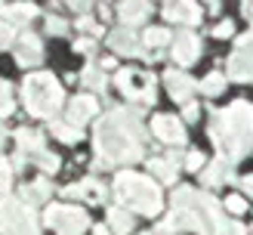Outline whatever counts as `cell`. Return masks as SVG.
Segmentation results:
<instances>
[{
  "instance_id": "cell-10",
  "label": "cell",
  "mask_w": 253,
  "mask_h": 235,
  "mask_svg": "<svg viewBox=\"0 0 253 235\" xmlns=\"http://www.w3.org/2000/svg\"><path fill=\"white\" fill-rule=\"evenodd\" d=\"M173 56L182 62V65H188V62H195V56H198V37H192V34H182L179 41H176V47H173Z\"/></svg>"
},
{
  "instance_id": "cell-32",
  "label": "cell",
  "mask_w": 253,
  "mask_h": 235,
  "mask_svg": "<svg viewBox=\"0 0 253 235\" xmlns=\"http://www.w3.org/2000/svg\"><path fill=\"white\" fill-rule=\"evenodd\" d=\"M244 189H250V195H253V180H244Z\"/></svg>"
},
{
  "instance_id": "cell-13",
  "label": "cell",
  "mask_w": 253,
  "mask_h": 235,
  "mask_svg": "<svg viewBox=\"0 0 253 235\" xmlns=\"http://www.w3.org/2000/svg\"><path fill=\"white\" fill-rule=\"evenodd\" d=\"M53 133L62 142H78L81 140V127H68V124H59V121H53Z\"/></svg>"
},
{
  "instance_id": "cell-27",
  "label": "cell",
  "mask_w": 253,
  "mask_h": 235,
  "mask_svg": "<svg viewBox=\"0 0 253 235\" xmlns=\"http://www.w3.org/2000/svg\"><path fill=\"white\" fill-rule=\"evenodd\" d=\"M201 164H204V155H201V152L188 155V170H201Z\"/></svg>"
},
{
  "instance_id": "cell-8",
  "label": "cell",
  "mask_w": 253,
  "mask_h": 235,
  "mask_svg": "<svg viewBox=\"0 0 253 235\" xmlns=\"http://www.w3.org/2000/svg\"><path fill=\"white\" fill-rule=\"evenodd\" d=\"M155 133L164 142H182V127H179V121L170 118V115H158L155 118Z\"/></svg>"
},
{
  "instance_id": "cell-11",
  "label": "cell",
  "mask_w": 253,
  "mask_h": 235,
  "mask_svg": "<svg viewBox=\"0 0 253 235\" xmlns=\"http://www.w3.org/2000/svg\"><path fill=\"white\" fill-rule=\"evenodd\" d=\"M167 84H170L173 99H179V102H182V99H185L188 93H192V81L182 78V74H176V71H170V74H167Z\"/></svg>"
},
{
  "instance_id": "cell-18",
  "label": "cell",
  "mask_w": 253,
  "mask_h": 235,
  "mask_svg": "<svg viewBox=\"0 0 253 235\" xmlns=\"http://www.w3.org/2000/svg\"><path fill=\"white\" fill-rule=\"evenodd\" d=\"M43 195H49V186L46 183H34V186L25 189V198H28V201H41Z\"/></svg>"
},
{
  "instance_id": "cell-30",
  "label": "cell",
  "mask_w": 253,
  "mask_h": 235,
  "mask_svg": "<svg viewBox=\"0 0 253 235\" xmlns=\"http://www.w3.org/2000/svg\"><path fill=\"white\" fill-rule=\"evenodd\" d=\"M185 118L195 121V118H198V105H185Z\"/></svg>"
},
{
  "instance_id": "cell-22",
  "label": "cell",
  "mask_w": 253,
  "mask_h": 235,
  "mask_svg": "<svg viewBox=\"0 0 253 235\" xmlns=\"http://www.w3.org/2000/svg\"><path fill=\"white\" fill-rule=\"evenodd\" d=\"M37 164H41V170H46V173H56L59 170V158L49 155V152H43L41 158H37Z\"/></svg>"
},
{
  "instance_id": "cell-7",
  "label": "cell",
  "mask_w": 253,
  "mask_h": 235,
  "mask_svg": "<svg viewBox=\"0 0 253 235\" xmlns=\"http://www.w3.org/2000/svg\"><path fill=\"white\" fill-rule=\"evenodd\" d=\"M16 140H19V158H22V161H28L31 155H34V158H41V155H43V140H41V133L19 130V133H16Z\"/></svg>"
},
{
  "instance_id": "cell-16",
  "label": "cell",
  "mask_w": 253,
  "mask_h": 235,
  "mask_svg": "<svg viewBox=\"0 0 253 235\" xmlns=\"http://www.w3.org/2000/svg\"><path fill=\"white\" fill-rule=\"evenodd\" d=\"M9 111H12V87L0 81V118H6Z\"/></svg>"
},
{
  "instance_id": "cell-26",
  "label": "cell",
  "mask_w": 253,
  "mask_h": 235,
  "mask_svg": "<svg viewBox=\"0 0 253 235\" xmlns=\"http://www.w3.org/2000/svg\"><path fill=\"white\" fill-rule=\"evenodd\" d=\"M84 81L90 84V87H96V90H102V87H105V81H102V74H96V71H86V74H84Z\"/></svg>"
},
{
  "instance_id": "cell-5",
  "label": "cell",
  "mask_w": 253,
  "mask_h": 235,
  "mask_svg": "<svg viewBox=\"0 0 253 235\" xmlns=\"http://www.w3.org/2000/svg\"><path fill=\"white\" fill-rule=\"evenodd\" d=\"M118 84H121V90L126 93V96H142L145 102H151V74H145V71H133V68H124L121 74H118Z\"/></svg>"
},
{
  "instance_id": "cell-2",
  "label": "cell",
  "mask_w": 253,
  "mask_h": 235,
  "mask_svg": "<svg viewBox=\"0 0 253 235\" xmlns=\"http://www.w3.org/2000/svg\"><path fill=\"white\" fill-rule=\"evenodd\" d=\"M115 186H118V198L124 204L142 210V214H158L161 210V192L155 189V183L136 177V173H121Z\"/></svg>"
},
{
  "instance_id": "cell-20",
  "label": "cell",
  "mask_w": 253,
  "mask_h": 235,
  "mask_svg": "<svg viewBox=\"0 0 253 235\" xmlns=\"http://www.w3.org/2000/svg\"><path fill=\"white\" fill-rule=\"evenodd\" d=\"M111 47L121 49V53H133V41H130V34H111Z\"/></svg>"
},
{
  "instance_id": "cell-12",
  "label": "cell",
  "mask_w": 253,
  "mask_h": 235,
  "mask_svg": "<svg viewBox=\"0 0 253 235\" xmlns=\"http://www.w3.org/2000/svg\"><path fill=\"white\" fill-rule=\"evenodd\" d=\"M142 16H148V3H124V6H121V19L130 22V25L139 22Z\"/></svg>"
},
{
  "instance_id": "cell-4",
  "label": "cell",
  "mask_w": 253,
  "mask_h": 235,
  "mask_svg": "<svg viewBox=\"0 0 253 235\" xmlns=\"http://www.w3.org/2000/svg\"><path fill=\"white\" fill-rule=\"evenodd\" d=\"M46 226H53L59 235H81L86 229V214L78 207H46Z\"/></svg>"
},
{
  "instance_id": "cell-15",
  "label": "cell",
  "mask_w": 253,
  "mask_h": 235,
  "mask_svg": "<svg viewBox=\"0 0 253 235\" xmlns=\"http://www.w3.org/2000/svg\"><path fill=\"white\" fill-rule=\"evenodd\" d=\"M108 217H111V226H115L118 232H130V229H133V220H130V214H126V210H118V207H115Z\"/></svg>"
},
{
  "instance_id": "cell-1",
  "label": "cell",
  "mask_w": 253,
  "mask_h": 235,
  "mask_svg": "<svg viewBox=\"0 0 253 235\" xmlns=\"http://www.w3.org/2000/svg\"><path fill=\"white\" fill-rule=\"evenodd\" d=\"M59 105H62V87L53 74L34 71L25 78V108L34 118H49Z\"/></svg>"
},
{
  "instance_id": "cell-17",
  "label": "cell",
  "mask_w": 253,
  "mask_h": 235,
  "mask_svg": "<svg viewBox=\"0 0 253 235\" xmlns=\"http://www.w3.org/2000/svg\"><path fill=\"white\" fill-rule=\"evenodd\" d=\"M145 44L148 47H164V44H170V34L164 28H151V31H145Z\"/></svg>"
},
{
  "instance_id": "cell-31",
  "label": "cell",
  "mask_w": 253,
  "mask_h": 235,
  "mask_svg": "<svg viewBox=\"0 0 253 235\" xmlns=\"http://www.w3.org/2000/svg\"><path fill=\"white\" fill-rule=\"evenodd\" d=\"M96 235H108V229L105 226H96Z\"/></svg>"
},
{
  "instance_id": "cell-29",
  "label": "cell",
  "mask_w": 253,
  "mask_h": 235,
  "mask_svg": "<svg viewBox=\"0 0 253 235\" xmlns=\"http://www.w3.org/2000/svg\"><path fill=\"white\" fill-rule=\"evenodd\" d=\"M219 34H222V37H229V34H232V25H229V22L216 25V37H219Z\"/></svg>"
},
{
  "instance_id": "cell-3",
  "label": "cell",
  "mask_w": 253,
  "mask_h": 235,
  "mask_svg": "<svg viewBox=\"0 0 253 235\" xmlns=\"http://www.w3.org/2000/svg\"><path fill=\"white\" fill-rule=\"evenodd\" d=\"M0 232L3 235H37V223L28 204L22 201H0Z\"/></svg>"
},
{
  "instance_id": "cell-24",
  "label": "cell",
  "mask_w": 253,
  "mask_h": 235,
  "mask_svg": "<svg viewBox=\"0 0 253 235\" xmlns=\"http://www.w3.org/2000/svg\"><path fill=\"white\" fill-rule=\"evenodd\" d=\"M151 170H155V173H161V177L164 180H173V167H167V164H164V161H151V164H148Z\"/></svg>"
},
{
  "instance_id": "cell-6",
  "label": "cell",
  "mask_w": 253,
  "mask_h": 235,
  "mask_svg": "<svg viewBox=\"0 0 253 235\" xmlns=\"http://www.w3.org/2000/svg\"><path fill=\"white\" fill-rule=\"evenodd\" d=\"M16 62H19L22 68L37 65V62H41V41H37L34 34H22L19 49H16Z\"/></svg>"
},
{
  "instance_id": "cell-28",
  "label": "cell",
  "mask_w": 253,
  "mask_h": 235,
  "mask_svg": "<svg viewBox=\"0 0 253 235\" xmlns=\"http://www.w3.org/2000/svg\"><path fill=\"white\" fill-rule=\"evenodd\" d=\"M229 210H235V214H241V210H244V201H241V198H229Z\"/></svg>"
},
{
  "instance_id": "cell-14",
  "label": "cell",
  "mask_w": 253,
  "mask_h": 235,
  "mask_svg": "<svg viewBox=\"0 0 253 235\" xmlns=\"http://www.w3.org/2000/svg\"><path fill=\"white\" fill-rule=\"evenodd\" d=\"M167 16L179 19V22H198V6H167Z\"/></svg>"
},
{
  "instance_id": "cell-33",
  "label": "cell",
  "mask_w": 253,
  "mask_h": 235,
  "mask_svg": "<svg viewBox=\"0 0 253 235\" xmlns=\"http://www.w3.org/2000/svg\"><path fill=\"white\" fill-rule=\"evenodd\" d=\"M3 136H6V130H3V124H0V142H3Z\"/></svg>"
},
{
  "instance_id": "cell-25",
  "label": "cell",
  "mask_w": 253,
  "mask_h": 235,
  "mask_svg": "<svg viewBox=\"0 0 253 235\" xmlns=\"http://www.w3.org/2000/svg\"><path fill=\"white\" fill-rule=\"evenodd\" d=\"M46 31H49V34H62V31H65V22L56 19V16H49V19H46Z\"/></svg>"
},
{
  "instance_id": "cell-9",
  "label": "cell",
  "mask_w": 253,
  "mask_h": 235,
  "mask_svg": "<svg viewBox=\"0 0 253 235\" xmlns=\"http://www.w3.org/2000/svg\"><path fill=\"white\" fill-rule=\"evenodd\" d=\"M93 115H96V99H93V96H78V99H71L68 121H74V127H78V124H84L86 118H93Z\"/></svg>"
},
{
  "instance_id": "cell-19",
  "label": "cell",
  "mask_w": 253,
  "mask_h": 235,
  "mask_svg": "<svg viewBox=\"0 0 253 235\" xmlns=\"http://www.w3.org/2000/svg\"><path fill=\"white\" fill-rule=\"evenodd\" d=\"M9 180H12V167L9 161H0V195L9 192Z\"/></svg>"
},
{
  "instance_id": "cell-21",
  "label": "cell",
  "mask_w": 253,
  "mask_h": 235,
  "mask_svg": "<svg viewBox=\"0 0 253 235\" xmlns=\"http://www.w3.org/2000/svg\"><path fill=\"white\" fill-rule=\"evenodd\" d=\"M201 90H204L207 96H216V93L222 90V78H219V74H210V78L201 84Z\"/></svg>"
},
{
  "instance_id": "cell-23",
  "label": "cell",
  "mask_w": 253,
  "mask_h": 235,
  "mask_svg": "<svg viewBox=\"0 0 253 235\" xmlns=\"http://www.w3.org/2000/svg\"><path fill=\"white\" fill-rule=\"evenodd\" d=\"M16 37V31H12V25L9 22H0V49L9 47V41Z\"/></svg>"
}]
</instances>
